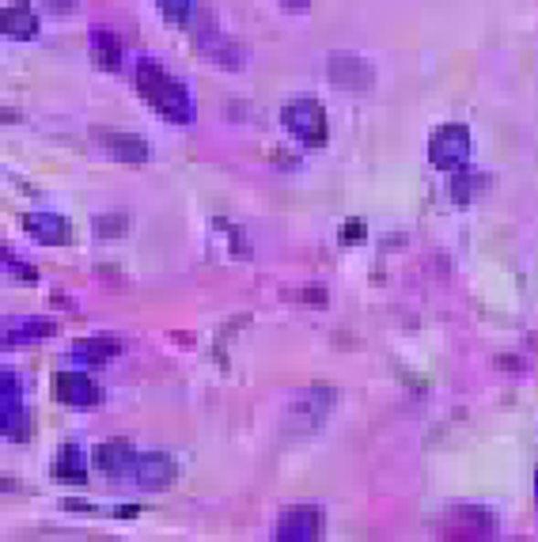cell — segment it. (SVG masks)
<instances>
[{
    "label": "cell",
    "instance_id": "1",
    "mask_svg": "<svg viewBox=\"0 0 538 542\" xmlns=\"http://www.w3.org/2000/svg\"><path fill=\"white\" fill-rule=\"evenodd\" d=\"M137 91L148 99V107H156L164 118H171L178 125H190L194 122V102H190L186 88L178 84L164 65L141 61L137 65Z\"/></svg>",
    "mask_w": 538,
    "mask_h": 542
},
{
    "label": "cell",
    "instance_id": "10",
    "mask_svg": "<svg viewBox=\"0 0 538 542\" xmlns=\"http://www.w3.org/2000/svg\"><path fill=\"white\" fill-rule=\"evenodd\" d=\"M0 436L19 441V444L31 436V414H27V406H23V399L0 402Z\"/></svg>",
    "mask_w": 538,
    "mask_h": 542
},
{
    "label": "cell",
    "instance_id": "2",
    "mask_svg": "<svg viewBox=\"0 0 538 542\" xmlns=\"http://www.w3.org/2000/svg\"><path fill=\"white\" fill-rule=\"evenodd\" d=\"M280 122H285V129L307 148H319L326 144V111H322V102L315 99H292L285 102V111H280Z\"/></svg>",
    "mask_w": 538,
    "mask_h": 542
},
{
    "label": "cell",
    "instance_id": "13",
    "mask_svg": "<svg viewBox=\"0 0 538 542\" xmlns=\"http://www.w3.org/2000/svg\"><path fill=\"white\" fill-rule=\"evenodd\" d=\"M451 527H455V535L485 538V535H493V512L490 508H455L451 512Z\"/></svg>",
    "mask_w": 538,
    "mask_h": 542
},
{
    "label": "cell",
    "instance_id": "6",
    "mask_svg": "<svg viewBox=\"0 0 538 542\" xmlns=\"http://www.w3.org/2000/svg\"><path fill=\"white\" fill-rule=\"evenodd\" d=\"M133 474L144 489H167L174 478H178V467H174V459L164 455V452H148V455H137L133 462Z\"/></svg>",
    "mask_w": 538,
    "mask_h": 542
},
{
    "label": "cell",
    "instance_id": "18",
    "mask_svg": "<svg viewBox=\"0 0 538 542\" xmlns=\"http://www.w3.org/2000/svg\"><path fill=\"white\" fill-rule=\"evenodd\" d=\"M125 228H130V220H125L121 213H102L95 217V231L102 239H114V236H125Z\"/></svg>",
    "mask_w": 538,
    "mask_h": 542
},
{
    "label": "cell",
    "instance_id": "14",
    "mask_svg": "<svg viewBox=\"0 0 538 542\" xmlns=\"http://www.w3.org/2000/svg\"><path fill=\"white\" fill-rule=\"evenodd\" d=\"M54 478L69 482V485H84L88 482V459L76 444H65L58 452V462H54Z\"/></svg>",
    "mask_w": 538,
    "mask_h": 542
},
{
    "label": "cell",
    "instance_id": "24",
    "mask_svg": "<svg viewBox=\"0 0 538 542\" xmlns=\"http://www.w3.org/2000/svg\"><path fill=\"white\" fill-rule=\"evenodd\" d=\"M534 497H538V471H534Z\"/></svg>",
    "mask_w": 538,
    "mask_h": 542
},
{
    "label": "cell",
    "instance_id": "8",
    "mask_svg": "<svg viewBox=\"0 0 538 542\" xmlns=\"http://www.w3.org/2000/svg\"><path fill=\"white\" fill-rule=\"evenodd\" d=\"M54 391H58V399L69 402V406H95V402H99V387H95L91 376H84V372H61V376L54 379Z\"/></svg>",
    "mask_w": 538,
    "mask_h": 542
},
{
    "label": "cell",
    "instance_id": "19",
    "mask_svg": "<svg viewBox=\"0 0 538 542\" xmlns=\"http://www.w3.org/2000/svg\"><path fill=\"white\" fill-rule=\"evenodd\" d=\"M160 8L171 23H186V16L194 12V0H160Z\"/></svg>",
    "mask_w": 538,
    "mask_h": 542
},
{
    "label": "cell",
    "instance_id": "23",
    "mask_svg": "<svg viewBox=\"0 0 538 542\" xmlns=\"http://www.w3.org/2000/svg\"><path fill=\"white\" fill-rule=\"evenodd\" d=\"M8 489H16V482L12 478H0V494H8Z\"/></svg>",
    "mask_w": 538,
    "mask_h": 542
},
{
    "label": "cell",
    "instance_id": "3",
    "mask_svg": "<svg viewBox=\"0 0 538 542\" xmlns=\"http://www.w3.org/2000/svg\"><path fill=\"white\" fill-rule=\"evenodd\" d=\"M428 160L440 171H463L470 160V129L459 125V122L440 125L428 141Z\"/></svg>",
    "mask_w": 538,
    "mask_h": 542
},
{
    "label": "cell",
    "instance_id": "5",
    "mask_svg": "<svg viewBox=\"0 0 538 542\" xmlns=\"http://www.w3.org/2000/svg\"><path fill=\"white\" fill-rule=\"evenodd\" d=\"M319 535H322V512L315 505H296L277 524V538H285V542H311Z\"/></svg>",
    "mask_w": 538,
    "mask_h": 542
},
{
    "label": "cell",
    "instance_id": "15",
    "mask_svg": "<svg viewBox=\"0 0 538 542\" xmlns=\"http://www.w3.org/2000/svg\"><path fill=\"white\" fill-rule=\"evenodd\" d=\"M91 58H95L99 69H107V72L121 69V38L114 31H95L91 35Z\"/></svg>",
    "mask_w": 538,
    "mask_h": 542
},
{
    "label": "cell",
    "instance_id": "7",
    "mask_svg": "<svg viewBox=\"0 0 538 542\" xmlns=\"http://www.w3.org/2000/svg\"><path fill=\"white\" fill-rule=\"evenodd\" d=\"M133 462H137V452L130 441H107V444H99L95 448V467L107 474V478H121V474H130L133 471Z\"/></svg>",
    "mask_w": 538,
    "mask_h": 542
},
{
    "label": "cell",
    "instance_id": "17",
    "mask_svg": "<svg viewBox=\"0 0 538 542\" xmlns=\"http://www.w3.org/2000/svg\"><path fill=\"white\" fill-rule=\"evenodd\" d=\"M49 334H54V323H49V319H19V323H8L5 342H12V345H19V342H42V338H49Z\"/></svg>",
    "mask_w": 538,
    "mask_h": 542
},
{
    "label": "cell",
    "instance_id": "22",
    "mask_svg": "<svg viewBox=\"0 0 538 542\" xmlns=\"http://www.w3.org/2000/svg\"><path fill=\"white\" fill-rule=\"evenodd\" d=\"M280 5H285L289 12H303L307 5H311V0H280Z\"/></svg>",
    "mask_w": 538,
    "mask_h": 542
},
{
    "label": "cell",
    "instance_id": "16",
    "mask_svg": "<svg viewBox=\"0 0 538 542\" xmlns=\"http://www.w3.org/2000/svg\"><path fill=\"white\" fill-rule=\"evenodd\" d=\"M121 353V342L114 334H99V338L76 345V360H88V365H102V360H114Z\"/></svg>",
    "mask_w": 538,
    "mask_h": 542
},
{
    "label": "cell",
    "instance_id": "12",
    "mask_svg": "<svg viewBox=\"0 0 538 542\" xmlns=\"http://www.w3.org/2000/svg\"><path fill=\"white\" fill-rule=\"evenodd\" d=\"M23 228H27L35 239H42L46 247H58V243L69 239V220L58 217V213H35V217L23 220Z\"/></svg>",
    "mask_w": 538,
    "mask_h": 542
},
{
    "label": "cell",
    "instance_id": "9",
    "mask_svg": "<svg viewBox=\"0 0 538 542\" xmlns=\"http://www.w3.org/2000/svg\"><path fill=\"white\" fill-rule=\"evenodd\" d=\"M0 35H8L16 42H27L38 35V16L31 5H8L0 12Z\"/></svg>",
    "mask_w": 538,
    "mask_h": 542
},
{
    "label": "cell",
    "instance_id": "11",
    "mask_svg": "<svg viewBox=\"0 0 538 542\" xmlns=\"http://www.w3.org/2000/svg\"><path fill=\"white\" fill-rule=\"evenodd\" d=\"M99 144L121 164H144L148 160V144L133 133H99Z\"/></svg>",
    "mask_w": 538,
    "mask_h": 542
},
{
    "label": "cell",
    "instance_id": "4",
    "mask_svg": "<svg viewBox=\"0 0 538 542\" xmlns=\"http://www.w3.org/2000/svg\"><path fill=\"white\" fill-rule=\"evenodd\" d=\"M330 84H338L345 91H368L372 80H375V72L364 58H356V54H334L330 58Z\"/></svg>",
    "mask_w": 538,
    "mask_h": 542
},
{
    "label": "cell",
    "instance_id": "20",
    "mask_svg": "<svg viewBox=\"0 0 538 542\" xmlns=\"http://www.w3.org/2000/svg\"><path fill=\"white\" fill-rule=\"evenodd\" d=\"M8 399H23L19 379L12 372H0V402H8Z\"/></svg>",
    "mask_w": 538,
    "mask_h": 542
},
{
    "label": "cell",
    "instance_id": "21",
    "mask_svg": "<svg viewBox=\"0 0 538 542\" xmlns=\"http://www.w3.org/2000/svg\"><path fill=\"white\" fill-rule=\"evenodd\" d=\"M42 5H49L54 12H72V8H76V0H42Z\"/></svg>",
    "mask_w": 538,
    "mask_h": 542
}]
</instances>
